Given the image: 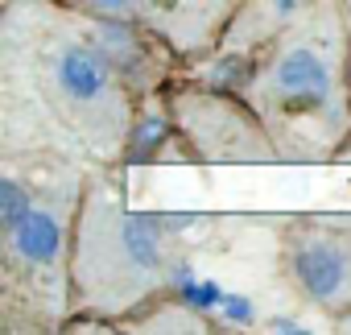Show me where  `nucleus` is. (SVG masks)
Masks as SVG:
<instances>
[{"label": "nucleus", "instance_id": "obj_1", "mask_svg": "<svg viewBox=\"0 0 351 335\" xmlns=\"http://www.w3.org/2000/svg\"><path fill=\"white\" fill-rule=\"evenodd\" d=\"M141 95L71 0H5L0 145L5 157L124 161Z\"/></svg>", "mask_w": 351, "mask_h": 335}, {"label": "nucleus", "instance_id": "obj_2", "mask_svg": "<svg viewBox=\"0 0 351 335\" xmlns=\"http://www.w3.org/2000/svg\"><path fill=\"white\" fill-rule=\"evenodd\" d=\"M240 95L289 161L343 157L351 141V30L339 0H306L252 58Z\"/></svg>", "mask_w": 351, "mask_h": 335}, {"label": "nucleus", "instance_id": "obj_3", "mask_svg": "<svg viewBox=\"0 0 351 335\" xmlns=\"http://www.w3.org/2000/svg\"><path fill=\"white\" fill-rule=\"evenodd\" d=\"M87 170L66 157H5L0 174V319L54 331L71 319V244Z\"/></svg>", "mask_w": 351, "mask_h": 335}, {"label": "nucleus", "instance_id": "obj_4", "mask_svg": "<svg viewBox=\"0 0 351 335\" xmlns=\"http://www.w3.org/2000/svg\"><path fill=\"white\" fill-rule=\"evenodd\" d=\"M186 220L141 216L124 191L87 174L71 244V319H128L165 298L186 269Z\"/></svg>", "mask_w": 351, "mask_h": 335}, {"label": "nucleus", "instance_id": "obj_5", "mask_svg": "<svg viewBox=\"0 0 351 335\" xmlns=\"http://www.w3.org/2000/svg\"><path fill=\"white\" fill-rule=\"evenodd\" d=\"M169 116L178 124L191 157L199 161H273L281 157L256 108L228 87L203 83H169Z\"/></svg>", "mask_w": 351, "mask_h": 335}, {"label": "nucleus", "instance_id": "obj_6", "mask_svg": "<svg viewBox=\"0 0 351 335\" xmlns=\"http://www.w3.org/2000/svg\"><path fill=\"white\" fill-rule=\"evenodd\" d=\"M277 269L285 286L326 319L351 314V216H298L281 228Z\"/></svg>", "mask_w": 351, "mask_h": 335}, {"label": "nucleus", "instance_id": "obj_7", "mask_svg": "<svg viewBox=\"0 0 351 335\" xmlns=\"http://www.w3.org/2000/svg\"><path fill=\"white\" fill-rule=\"evenodd\" d=\"M343 5V17H347V30H351V0H339Z\"/></svg>", "mask_w": 351, "mask_h": 335}]
</instances>
